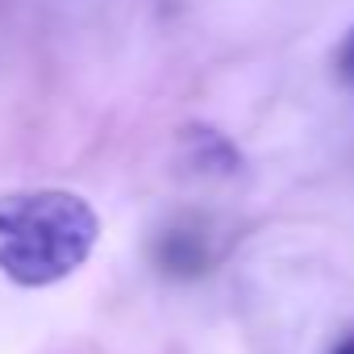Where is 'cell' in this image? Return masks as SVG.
Returning <instances> with one entry per match:
<instances>
[{"mask_svg": "<svg viewBox=\"0 0 354 354\" xmlns=\"http://www.w3.org/2000/svg\"><path fill=\"white\" fill-rule=\"evenodd\" d=\"M100 238L92 205L63 188L0 196V271L17 288H50L80 271Z\"/></svg>", "mask_w": 354, "mask_h": 354, "instance_id": "1", "label": "cell"}, {"mask_svg": "<svg viewBox=\"0 0 354 354\" xmlns=\"http://www.w3.org/2000/svg\"><path fill=\"white\" fill-rule=\"evenodd\" d=\"M154 263L167 275H201L209 267V246L201 238V230H184V225H171L167 234H158L154 242Z\"/></svg>", "mask_w": 354, "mask_h": 354, "instance_id": "2", "label": "cell"}, {"mask_svg": "<svg viewBox=\"0 0 354 354\" xmlns=\"http://www.w3.org/2000/svg\"><path fill=\"white\" fill-rule=\"evenodd\" d=\"M337 75H342L346 84H354V30H350V38H346L342 50H337Z\"/></svg>", "mask_w": 354, "mask_h": 354, "instance_id": "3", "label": "cell"}, {"mask_svg": "<svg viewBox=\"0 0 354 354\" xmlns=\"http://www.w3.org/2000/svg\"><path fill=\"white\" fill-rule=\"evenodd\" d=\"M329 354H354V333H346V337H342V342H337Z\"/></svg>", "mask_w": 354, "mask_h": 354, "instance_id": "4", "label": "cell"}]
</instances>
